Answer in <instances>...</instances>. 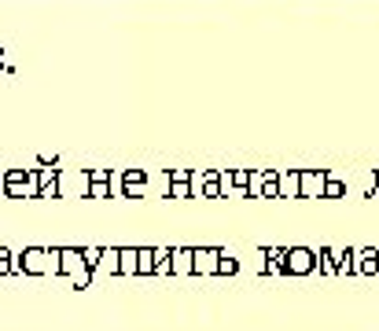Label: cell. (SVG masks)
Wrapping results in <instances>:
<instances>
[{"label": "cell", "instance_id": "19", "mask_svg": "<svg viewBox=\"0 0 379 331\" xmlns=\"http://www.w3.org/2000/svg\"><path fill=\"white\" fill-rule=\"evenodd\" d=\"M247 199H262V169H247Z\"/></svg>", "mask_w": 379, "mask_h": 331}, {"label": "cell", "instance_id": "23", "mask_svg": "<svg viewBox=\"0 0 379 331\" xmlns=\"http://www.w3.org/2000/svg\"><path fill=\"white\" fill-rule=\"evenodd\" d=\"M11 258H15V254H11L8 247H0V276H8V273H11Z\"/></svg>", "mask_w": 379, "mask_h": 331}, {"label": "cell", "instance_id": "16", "mask_svg": "<svg viewBox=\"0 0 379 331\" xmlns=\"http://www.w3.org/2000/svg\"><path fill=\"white\" fill-rule=\"evenodd\" d=\"M343 195H346V184H343L335 173H328V177H324V195H321V199H343Z\"/></svg>", "mask_w": 379, "mask_h": 331}, {"label": "cell", "instance_id": "5", "mask_svg": "<svg viewBox=\"0 0 379 331\" xmlns=\"http://www.w3.org/2000/svg\"><path fill=\"white\" fill-rule=\"evenodd\" d=\"M324 177H328V169H299V199H321Z\"/></svg>", "mask_w": 379, "mask_h": 331}, {"label": "cell", "instance_id": "9", "mask_svg": "<svg viewBox=\"0 0 379 331\" xmlns=\"http://www.w3.org/2000/svg\"><path fill=\"white\" fill-rule=\"evenodd\" d=\"M170 276H192V247H170Z\"/></svg>", "mask_w": 379, "mask_h": 331}, {"label": "cell", "instance_id": "11", "mask_svg": "<svg viewBox=\"0 0 379 331\" xmlns=\"http://www.w3.org/2000/svg\"><path fill=\"white\" fill-rule=\"evenodd\" d=\"M353 265H357V273H361V276H375L379 273V251H372V247L353 251Z\"/></svg>", "mask_w": 379, "mask_h": 331}, {"label": "cell", "instance_id": "26", "mask_svg": "<svg viewBox=\"0 0 379 331\" xmlns=\"http://www.w3.org/2000/svg\"><path fill=\"white\" fill-rule=\"evenodd\" d=\"M0 56H4V48H0ZM0 66H4V63H0Z\"/></svg>", "mask_w": 379, "mask_h": 331}, {"label": "cell", "instance_id": "20", "mask_svg": "<svg viewBox=\"0 0 379 331\" xmlns=\"http://www.w3.org/2000/svg\"><path fill=\"white\" fill-rule=\"evenodd\" d=\"M111 195V181H89V199H107Z\"/></svg>", "mask_w": 379, "mask_h": 331}, {"label": "cell", "instance_id": "4", "mask_svg": "<svg viewBox=\"0 0 379 331\" xmlns=\"http://www.w3.org/2000/svg\"><path fill=\"white\" fill-rule=\"evenodd\" d=\"M309 273H317V251L287 247L284 251V276H309Z\"/></svg>", "mask_w": 379, "mask_h": 331}, {"label": "cell", "instance_id": "18", "mask_svg": "<svg viewBox=\"0 0 379 331\" xmlns=\"http://www.w3.org/2000/svg\"><path fill=\"white\" fill-rule=\"evenodd\" d=\"M262 199H280L277 195V169H262Z\"/></svg>", "mask_w": 379, "mask_h": 331}, {"label": "cell", "instance_id": "13", "mask_svg": "<svg viewBox=\"0 0 379 331\" xmlns=\"http://www.w3.org/2000/svg\"><path fill=\"white\" fill-rule=\"evenodd\" d=\"M118 276H137V247H118Z\"/></svg>", "mask_w": 379, "mask_h": 331}, {"label": "cell", "instance_id": "22", "mask_svg": "<svg viewBox=\"0 0 379 331\" xmlns=\"http://www.w3.org/2000/svg\"><path fill=\"white\" fill-rule=\"evenodd\" d=\"M170 195L174 199H192V188H188V181H170Z\"/></svg>", "mask_w": 379, "mask_h": 331}, {"label": "cell", "instance_id": "10", "mask_svg": "<svg viewBox=\"0 0 379 331\" xmlns=\"http://www.w3.org/2000/svg\"><path fill=\"white\" fill-rule=\"evenodd\" d=\"M277 195L299 199V169H277Z\"/></svg>", "mask_w": 379, "mask_h": 331}, {"label": "cell", "instance_id": "12", "mask_svg": "<svg viewBox=\"0 0 379 331\" xmlns=\"http://www.w3.org/2000/svg\"><path fill=\"white\" fill-rule=\"evenodd\" d=\"M331 251V261H335V276H353L357 265H353V251H343V247H328Z\"/></svg>", "mask_w": 379, "mask_h": 331}, {"label": "cell", "instance_id": "14", "mask_svg": "<svg viewBox=\"0 0 379 331\" xmlns=\"http://www.w3.org/2000/svg\"><path fill=\"white\" fill-rule=\"evenodd\" d=\"M137 276H155V251L137 247Z\"/></svg>", "mask_w": 379, "mask_h": 331}, {"label": "cell", "instance_id": "8", "mask_svg": "<svg viewBox=\"0 0 379 331\" xmlns=\"http://www.w3.org/2000/svg\"><path fill=\"white\" fill-rule=\"evenodd\" d=\"M37 199H59V169H37Z\"/></svg>", "mask_w": 379, "mask_h": 331}, {"label": "cell", "instance_id": "7", "mask_svg": "<svg viewBox=\"0 0 379 331\" xmlns=\"http://www.w3.org/2000/svg\"><path fill=\"white\" fill-rule=\"evenodd\" d=\"M147 188V173L144 169H125L122 173V199H140Z\"/></svg>", "mask_w": 379, "mask_h": 331}, {"label": "cell", "instance_id": "17", "mask_svg": "<svg viewBox=\"0 0 379 331\" xmlns=\"http://www.w3.org/2000/svg\"><path fill=\"white\" fill-rule=\"evenodd\" d=\"M236 273H240V261L228 254V251H221L218 254V276H236Z\"/></svg>", "mask_w": 379, "mask_h": 331}, {"label": "cell", "instance_id": "15", "mask_svg": "<svg viewBox=\"0 0 379 331\" xmlns=\"http://www.w3.org/2000/svg\"><path fill=\"white\" fill-rule=\"evenodd\" d=\"M96 269L118 276V247H103V251H100V265H96Z\"/></svg>", "mask_w": 379, "mask_h": 331}, {"label": "cell", "instance_id": "1", "mask_svg": "<svg viewBox=\"0 0 379 331\" xmlns=\"http://www.w3.org/2000/svg\"><path fill=\"white\" fill-rule=\"evenodd\" d=\"M11 273L23 276H59V247H26L18 258H11Z\"/></svg>", "mask_w": 379, "mask_h": 331}, {"label": "cell", "instance_id": "24", "mask_svg": "<svg viewBox=\"0 0 379 331\" xmlns=\"http://www.w3.org/2000/svg\"><path fill=\"white\" fill-rule=\"evenodd\" d=\"M192 177V169H170V181H188Z\"/></svg>", "mask_w": 379, "mask_h": 331}, {"label": "cell", "instance_id": "6", "mask_svg": "<svg viewBox=\"0 0 379 331\" xmlns=\"http://www.w3.org/2000/svg\"><path fill=\"white\" fill-rule=\"evenodd\" d=\"M218 247H192V276H218Z\"/></svg>", "mask_w": 379, "mask_h": 331}, {"label": "cell", "instance_id": "21", "mask_svg": "<svg viewBox=\"0 0 379 331\" xmlns=\"http://www.w3.org/2000/svg\"><path fill=\"white\" fill-rule=\"evenodd\" d=\"M100 251H103V247H81V258H85L89 273H96V265H100Z\"/></svg>", "mask_w": 379, "mask_h": 331}, {"label": "cell", "instance_id": "3", "mask_svg": "<svg viewBox=\"0 0 379 331\" xmlns=\"http://www.w3.org/2000/svg\"><path fill=\"white\" fill-rule=\"evenodd\" d=\"M59 276H70L74 287H89L92 273L81 258V247H59Z\"/></svg>", "mask_w": 379, "mask_h": 331}, {"label": "cell", "instance_id": "25", "mask_svg": "<svg viewBox=\"0 0 379 331\" xmlns=\"http://www.w3.org/2000/svg\"><path fill=\"white\" fill-rule=\"evenodd\" d=\"M368 199H379V169H375V184H372V191H368Z\"/></svg>", "mask_w": 379, "mask_h": 331}, {"label": "cell", "instance_id": "2", "mask_svg": "<svg viewBox=\"0 0 379 331\" xmlns=\"http://www.w3.org/2000/svg\"><path fill=\"white\" fill-rule=\"evenodd\" d=\"M0 184H4V199H37V169H8Z\"/></svg>", "mask_w": 379, "mask_h": 331}]
</instances>
